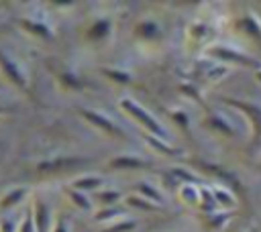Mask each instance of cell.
<instances>
[{
    "label": "cell",
    "instance_id": "cell-1",
    "mask_svg": "<svg viewBox=\"0 0 261 232\" xmlns=\"http://www.w3.org/2000/svg\"><path fill=\"white\" fill-rule=\"evenodd\" d=\"M0 69H2V73L8 77V81L12 83V85H16L18 90H27V75H24V71L16 65V61L6 53V51H2L0 49Z\"/></svg>",
    "mask_w": 261,
    "mask_h": 232
},
{
    "label": "cell",
    "instance_id": "cell-2",
    "mask_svg": "<svg viewBox=\"0 0 261 232\" xmlns=\"http://www.w3.org/2000/svg\"><path fill=\"white\" fill-rule=\"evenodd\" d=\"M120 106H122V108H124V110H126L130 116H135V118H137V120H139V122H141V124H143L147 130H151L155 136L165 138V130H163V128L157 124V120H155V118H151V116H149V114H147L143 108H139V106H137L133 100H122V102H120Z\"/></svg>",
    "mask_w": 261,
    "mask_h": 232
},
{
    "label": "cell",
    "instance_id": "cell-3",
    "mask_svg": "<svg viewBox=\"0 0 261 232\" xmlns=\"http://www.w3.org/2000/svg\"><path fill=\"white\" fill-rule=\"evenodd\" d=\"M82 163H86V159H82V157H53L47 161H39L37 171L39 173H59V171H67L71 167H77Z\"/></svg>",
    "mask_w": 261,
    "mask_h": 232
},
{
    "label": "cell",
    "instance_id": "cell-4",
    "mask_svg": "<svg viewBox=\"0 0 261 232\" xmlns=\"http://www.w3.org/2000/svg\"><path fill=\"white\" fill-rule=\"evenodd\" d=\"M31 214H33V222H35V232H49V226H51V210H49V204L45 199L37 197L33 201Z\"/></svg>",
    "mask_w": 261,
    "mask_h": 232
},
{
    "label": "cell",
    "instance_id": "cell-5",
    "mask_svg": "<svg viewBox=\"0 0 261 232\" xmlns=\"http://www.w3.org/2000/svg\"><path fill=\"white\" fill-rule=\"evenodd\" d=\"M80 114L90 122V124H94V126H98L100 130H104L106 134H112V136H122V130L114 124V122H110L108 118H104L102 114H98V112H92V110H80Z\"/></svg>",
    "mask_w": 261,
    "mask_h": 232
},
{
    "label": "cell",
    "instance_id": "cell-6",
    "mask_svg": "<svg viewBox=\"0 0 261 232\" xmlns=\"http://www.w3.org/2000/svg\"><path fill=\"white\" fill-rule=\"evenodd\" d=\"M226 104L237 106V108H241L243 112H247L249 118H251V122H253V134H255V136L261 134V108H255V106H251V104H247V102H239V100H226Z\"/></svg>",
    "mask_w": 261,
    "mask_h": 232
},
{
    "label": "cell",
    "instance_id": "cell-7",
    "mask_svg": "<svg viewBox=\"0 0 261 232\" xmlns=\"http://www.w3.org/2000/svg\"><path fill=\"white\" fill-rule=\"evenodd\" d=\"M24 197H27V187H12V189H8V191L0 197V210H2V212L12 210V208L18 206Z\"/></svg>",
    "mask_w": 261,
    "mask_h": 232
},
{
    "label": "cell",
    "instance_id": "cell-8",
    "mask_svg": "<svg viewBox=\"0 0 261 232\" xmlns=\"http://www.w3.org/2000/svg\"><path fill=\"white\" fill-rule=\"evenodd\" d=\"M20 26H22L27 33L39 37V39H51V37H53L51 28H49L45 22H39V20H33V18H22V20H20Z\"/></svg>",
    "mask_w": 261,
    "mask_h": 232
},
{
    "label": "cell",
    "instance_id": "cell-9",
    "mask_svg": "<svg viewBox=\"0 0 261 232\" xmlns=\"http://www.w3.org/2000/svg\"><path fill=\"white\" fill-rule=\"evenodd\" d=\"M210 55H214L218 59H224V61H237V63H245V65H255V61L249 59L247 55H241L237 51H228V49H222V47L210 49Z\"/></svg>",
    "mask_w": 261,
    "mask_h": 232
},
{
    "label": "cell",
    "instance_id": "cell-10",
    "mask_svg": "<svg viewBox=\"0 0 261 232\" xmlns=\"http://www.w3.org/2000/svg\"><path fill=\"white\" fill-rule=\"evenodd\" d=\"M110 167H112V169H143V167H147V163L141 161L139 157L122 155V157H114V159L110 161Z\"/></svg>",
    "mask_w": 261,
    "mask_h": 232
},
{
    "label": "cell",
    "instance_id": "cell-11",
    "mask_svg": "<svg viewBox=\"0 0 261 232\" xmlns=\"http://www.w3.org/2000/svg\"><path fill=\"white\" fill-rule=\"evenodd\" d=\"M110 31V22L108 20H96L90 28H88V39L96 41V39H104Z\"/></svg>",
    "mask_w": 261,
    "mask_h": 232
},
{
    "label": "cell",
    "instance_id": "cell-12",
    "mask_svg": "<svg viewBox=\"0 0 261 232\" xmlns=\"http://www.w3.org/2000/svg\"><path fill=\"white\" fill-rule=\"evenodd\" d=\"M102 185L100 177H80L73 181V189L77 191H90V189H98Z\"/></svg>",
    "mask_w": 261,
    "mask_h": 232
},
{
    "label": "cell",
    "instance_id": "cell-13",
    "mask_svg": "<svg viewBox=\"0 0 261 232\" xmlns=\"http://www.w3.org/2000/svg\"><path fill=\"white\" fill-rule=\"evenodd\" d=\"M137 191H139V195L151 197L153 204H161V201H163V197H161V195L153 189V185H149V183H139V185H137Z\"/></svg>",
    "mask_w": 261,
    "mask_h": 232
},
{
    "label": "cell",
    "instance_id": "cell-14",
    "mask_svg": "<svg viewBox=\"0 0 261 232\" xmlns=\"http://www.w3.org/2000/svg\"><path fill=\"white\" fill-rule=\"evenodd\" d=\"M67 195H69V199L73 201V206H77V208H82V210H90V199H88L82 191H77V189H67Z\"/></svg>",
    "mask_w": 261,
    "mask_h": 232
},
{
    "label": "cell",
    "instance_id": "cell-15",
    "mask_svg": "<svg viewBox=\"0 0 261 232\" xmlns=\"http://www.w3.org/2000/svg\"><path fill=\"white\" fill-rule=\"evenodd\" d=\"M243 28H245V33H249L251 37L261 39V26H259V22H257L253 16H245V18H243Z\"/></svg>",
    "mask_w": 261,
    "mask_h": 232
},
{
    "label": "cell",
    "instance_id": "cell-16",
    "mask_svg": "<svg viewBox=\"0 0 261 232\" xmlns=\"http://www.w3.org/2000/svg\"><path fill=\"white\" fill-rule=\"evenodd\" d=\"M102 73L108 77V79H114L118 83H128L130 81V75L124 73V71H118V69H102Z\"/></svg>",
    "mask_w": 261,
    "mask_h": 232
},
{
    "label": "cell",
    "instance_id": "cell-17",
    "mask_svg": "<svg viewBox=\"0 0 261 232\" xmlns=\"http://www.w3.org/2000/svg\"><path fill=\"white\" fill-rule=\"evenodd\" d=\"M59 81L65 85V90H80L82 88V81L75 75H71V73H61L59 75Z\"/></svg>",
    "mask_w": 261,
    "mask_h": 232
},
{
    "label": "cell",
    "instance_id": "cell-18",
    "mask_svg": "<svg viewBox=\"0 0 261 232\" xmlns=\"http://www.w3.org/2000/svg\"><path fill=\"white\" fill-rule=\"evenodd\" d=\"M126 201H128V206H137V208H141V210H157V208H159V206H155L153 201H149V199H143V197H139V195H133V197H128Z\"/></svg>",
    "mask_w": 261,
    "mask_h": 232
},
{
    "label": "cell",
    "instance_id": "cell-19",
    "mask_svg": "<svg viewBox=\"0 0 261 232\" xmlns=\"http://www.w3.org/2000/svg\"><path fill=\"white\" fill-rule=\"evenodd\" d=\"M98 201L102 204V206H112L118 197H120V193L118 191H98Z\"/></svg>",
    "mask_w": 261,
    "mask_h": 232
},
{
    "label": "cell",
    "instance_id": "cell-20",
    "mask_svg": "<svg viewBox=\"0 0 261 232\" xmlns=\"http://www.w3.org/2000/svg\"><path fill=\"white\" fill-rule=\"evenodd\" d=\"M18 232H35V222H33V214H31V210L24 214L22 222H18Z\"/></svg>",
    "mask_w": 261,
    "mask_h": 232
},
{
    "label": "cell",
    "instance_id": "cell-21",
    "mask_svg": "<svg viewBox=\"0 0 261 232\" xmlns=\"http://www.w3.org/2000/svg\"><path fill=\"white\" fill-rule=\"evenodd\" d=\"M137 33L141 37H153L157 33V26H155V22H141V24H137Z\"/></svg>",
    "mask_w": 261,
    "mask_h": 232
},
{
    "label": "cell",
    "instance_id": "cell-22",
    "mask_svg": "<svg viewBox=\"0 0 261 232\" xmlns=\"http://www.w3.org/2000/svg\"><path fill=\"white\" fill-rule=\"evenodd\" d=\"M208 124H210L212 128H218V130L224 132V134H232V128H230L224 120H220V118H216V116H212V118L208 120Z\"/></svg>",
    "mask_w": 261,
    "mask_h": 232
},
{
    "label": "cell",
    "instance_id": "cell-23",
    "mask_svg": "<svg viewBox=\"0 0 261 232\" xmlns=\"http://www.w3.org/2000/svg\"><path fill=\"white\" fill-rule=\"evenodd\" d=\"M0 232H18V222L14 218H4L0 222Z\"/></svg>",
    "mask_w": 261,
    "mask_h": 232
},
{
    "label": "cell",
    "instance_id": "cell-24",
    "mask_svg": "<svg viewBox=\"0 0 261 232\" xmlns=\"http://www.w3.org/2000/svg\"><path fill=\"white\" fill-rule=\"evenodd\" d=\"M147 140H149V144H153L157 151H161V153H167V155H173V153H177V151H173V149H169L167 144H163V142H159V138H155V136H147Z\"/></svg>",
    "mask_w": 261,
    "mask_h": 232
},
{
    "label": "cell",
    "instance_id": "cell-25",
    "mask_svg": "<svg viewBox=\"0 0 261 232\" xmlns=\"http://www.w3.org/2000/svg\"><path fill=\"white\" fill-rule=\"evenodd\" d=\"M133 228H135V222H120V224H116V226H112V228H108L104 232H128Z\"/></svg>",
    "mask_w": 261,
    "mask_h": 232
},
{
    "label": "cell",
    "instance_id": "cell-26",
    "mask_svg": "<svg viewBox=\"0 0 261 232\" xmlns=\"http://www.w3.org/2000/svg\"><path fill=\"white\" fill-rule=\"evenodd\" d=\"M51 232H69L67 218H65V216H59V218L55 220V226H53V230H51Z\"/></svg>",
    "mask_w": 261,
    "mask_h": 232
},
{
    "label": "cell",
    "instance_id": "cell-27",
    "mask_svg": "<svg viewBox=\"0 0 261 232\" xmlns=\"http://www.w3.org/2000/svg\"><path fill=\"white\" fill-rule=\"evenodd\" d=\"M200 191H202V197H204V201H202V208H204V210H212V208L216 206V201L212 199L210 191H208V189H200Z\"/></svg>",
    "mask_w": 261,
    "mask_h": 232
},
{
    "label": "cell",
    "instance_id": "cell-28",
    "mask_svg": "<svg viewBox=\"0 0 261 232\" xmlns=\"http://www.w3.org/2000/svg\"><path fill=\"white\" fill-rule=\"evenodd\" d=\"M173 120H175V122H179L184 128L188 126V118H186V114H184V112H173Z\"/></svg>",
    "mask_w": 261,
    "mask_h": 232
},
{
    "label": "cell",
    "instance_id": "cell-29",
    "mask_svg": "<svg viewBox=\"0 0 261 232\" xmlns=\"http://www.w3.org/2000/svg\"><path fill=\"white\" fill-rule=\"evenodd\" d=\"M116 214H118L116 210H104V212L96 214V220H106V218H112V216H116Z\"/></svg>",
    "mask_w": 261,
    "mask_h": 232
},
{
    "label": "cell",
    "instance_id": "cell-30",
    "mask_svg": "<svg viewBox=\"0 0 261 232\" xmlns=\"http://www.w3.org/2000/svg\"><path fill=\"white\" fill-rule=\"evenodd\" d=\"M216 197H218L220 201H224L226 206H232V199H230V197H228L226 193H222V191H216Z\"/></svg>",
    "mask_w": 261,
    "mask_h": 232
},
{
    "label": "cell",
    "instance_id": "cell-31",
    "mask_svg": "<svg viewBox=\"0 0 261 232\" xmlns=\"http://www.w3.org/2000/svg\"><path fill=\"white\" fill-rule=\"evenodd\" d=\"M257 81H261V69L257 71Z\"/></svg>",
    "mask_w": 261,
    "mask_h": 232
},
{
    "label": "cell",
    "instance_id": "cell-32",
    "mask_svg": "<svg viewBox=\"0 0 261 232\" xmlns=\"http://www.w3.org/2000/svg\"><path fill=\"white\" fill-rule=\"evenodd\" d=\"M0 112H2V108H0Z\"/></svg>",
    "mask_w": 261,
    "mask_h": 232
}]
</instances>
